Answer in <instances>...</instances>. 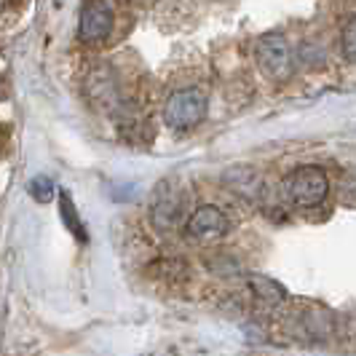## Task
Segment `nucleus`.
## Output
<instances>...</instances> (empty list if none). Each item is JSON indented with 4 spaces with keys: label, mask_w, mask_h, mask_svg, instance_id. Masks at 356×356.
<instances>
[{
    "label": "nucleus",
    "mask_w": 356,
    "mask_h": 356,
    "mask_svg": "<svg viewBox=\"0 0 356 356\" xmlns=\"http://www.w3.org/2000/svg\"><path fill=\"white\" fill-rule=\"evenodd\" d=\"M327 193H330V179L319 166H300L289 172L284 179V196L295 207H303V209L319 207Z\"/></svg>",
    "instance_id": "nucleus-1"
},
{
    "label": "nucleus",
    "mask_w": 356,
    "mask_h": 356,
    "mask_svg": "<svg viewBox=\"0 0 356 356\" xmlns=\"http://www.w3.org/2000/svg\"><path fill=\"white\" fill-rule=\"evenodd\" d=\"M207 118V97L198 89H179L175 91L166 107H163V121L172 129H193Z\"/></svg>",
    "instance_id": "nucleus-2"
},
{
    "label": "nucleus",
    "mask_w": 356,
    "mask_h": 356,
    "mask_svg": "<svg viewBox=\"0 0 356 356\" xmlns=\"http://www.w3.org/2000/svg\"><path fill=\"white\" fill-rule=\"evenodd\" d=\"M257 67L266 72L270 81H286L295 65L289 43L282 35H266L257 43Z\"/></svg>",
    "instance_id": "nucleus-3"
},
{
    "label": "nucleus",
    "mask_w": 356,
    "mask_h": 356,
    "mask_svg": "<svg viewBox=\"0 0 356 356\" xmlns=\"http://www.w3.org/2000/svg\"><path fill=\"white\" fill-rule=\"evenodd\" d=\"M113 30V8L105 0H91L81 11L78 22V38L83 43H102Z\"/></svg>",
    "instance_id": "nucleus-4"
},
{
    "label": "nucleus",
    "mask_w": 356,
    "mask_h": 356,
    "mask_svg": "<svg viewBox=\"0 0 356 356\" xmlns=\"http://www.w3.org/2000/svg\"><path fill=\"white\" fill-rule=\"evenodd\" d=\"M188 233L198 241H217L228 233V217L217 207H198L188 220Z\"/></svg>",
    "instance_id": "nucleus-5"
},
{
    "label": "nucleus",
    "mask_w": 356,
    "mask_h": 356,
    "mask_svg": "<svg viewBox=\"0 0 356 356\" xmlns=\"http://www.w3.org/2000/svg\"><path fill=\"white\" fill-rule=\"evenodd\" d=\"M179 217H182V198L163 182L153 201V222L159 228H172L175 222H179Z\"/></svg>",
    "instance_id": "nucleus-6"
},
{
    "label": "nucleus",
    "mask_w": 356,
    "mask_h": 356,
    "mask_svg": "<svg viewBox=\"0 0 356 356\" xmlns=\"http://www.w3.org/2000/svg\"><path fill=\"white\" fill-rule=\"evenodd\" d=\"M59 214H62V222H65V228L81 241V244H86V228H83V220H81V214L75 209V204H72V198L67 191H62L59 193Z\"/></svg>",
    "instance_id": "nucleus-7"
},
{
    "label": "nucleus",
    "mask_w": 356,
    "mask_h": 356,
    "mask_svg": "<svg viewBox=\"0 0 356 356\" xmlns=\"http://www.w3.org/2000/svg\"><path fill=\"white\" fill-rule=\"evenodd\" d=\"M225 185L233 188L236 193H241V196H250L254 198L257 196V175L252 172V169H244V166H238V169H231V172H225Z\"/></svg>",
    "instance_id": "nucleus-8"
},
{
    "label": "nucleus",
    "mask_w": 356,
    "mask_h": 356,
    "mask_svg": "<svg viewBox=\"0 0 356 356\" xmlns=\"http://www.w3.org/2000/svg\"><path fill=\"white\" fill-rule=\"evenodd\" d=\"M250 284H252V292H254L263 303L273 305V303H279V300H284V289H282V284H276L273 279H266V276H252Z\"/></svg>",
    "instance_id": "nucleus-9"
},
{
    "label": "nucleus",
    "mask_w": 356,
    "mask_h": 356,
    "mask_svg": "<svg viewBox=\"0 0 356 356\" xmlns=\"http://www.w3.org/2000/svg\"><path fill=\"white\" fill-rule=\"evenodd\" d=\"M27 191H30V196L35 198V201L46 204V201H51V198H54V182L46 177V175H38V177L30 179Z\"/></svg>",
    "instance_id": "nucleus-10"
},
{
    "label": "nucleus",
    "mask_w": 356,
    "mask_h": 356,
    "mask_svg": "<svg viewBox=\"0 0 356 356\" xmlns=\"http://www.w3.org/2000/svg\"><path fill=\"white\" fill-rule=\"evenodd\" d=\"M340 43H343V56L356 65V17L346 22L343 35H340Z\"/></svg>",
    "instance_id": "nucleus-11"
}]
</instances>
